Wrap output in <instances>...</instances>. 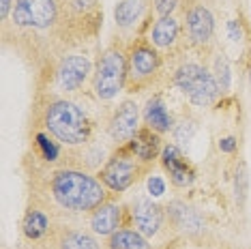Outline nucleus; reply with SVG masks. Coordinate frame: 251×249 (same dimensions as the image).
<instances>
[{"label": "nucleus", "mask_w": 251, "mask_h": 249, "mask_svg": "<svg viewBox=\"0 0 251 249\" xmlns=\"http://www.w3.org/2000/svg\"><path fill=\"white\" fill-rule=\"evenodd\" d=\"M43 127L65 146H84L93 133V123L77 103L54 97L43 107Z\"/></svg>", "instance_id": "f03ea898"}, {"label": "nucleus", "mask_w": 251, "mask_h": 249, "mask_svg": "<svg viewBox=\"0 0 251 249\" xmlns=\"http://www.w3.org/2000/svg\"><path fill=\"white\" fill-rule=\"evenodd\" d=\"M148 170L138 157L131 152L127 144H121L116 152L107 157L105 166L99 170V180L114 194H123L131 185L138 183V178Z\"/></svg>", "instance_id": "423d86ee"}, {"label": "nucleus", "mask_w": 251, "mask_h": 249, "mask_svg": "<svg viewBox=\"0 0 251 249\" xmlns=\"http://www.w3.org/2000/svg\"><path fill=\"white\" fill-rule=\"evenodd\" d=\"M121 219H123V206L114 200H105L99 208L90 213V230L97 236H110L114 232L121 230Z\"/></svg>", "instance_id": "4468645a"}, {"label": "nucleus", "mask_w": 251, "mask_h": 249, "mask_svg": "<svg viewBox=\"0 0 251 249\" xmlns=\"http://www.w3.org/2000/svg\"><path fill=\"white\" fill-rule=\"evenodd\" d=\"M185 28H187V39H189L191 48L204 50L206 45H210L215 37V18L206 4L196 2L187 9Z\"/></svg>", "instance_id": "6e6552de"}, {"label": "nucleus", "mask_w": 251, "mask_h": 249, "mask_svg": "<svg viewBox=\"0 0 251 249\" xmlns=\"http://www.w3.org/2000/svg\"><path fill=\"white\" fill-rule=\"evenodd\" d=\"M60 20V0H15L11 22L24 30H50Z\"/></svg>", "instance_id": "0eeeda50"}, {"label": "nucleus", "mask_w": 251, "mask_h": 249, "mask_svg": "<svg viewBox=\"0 0 251 249\" xmlns=\"http://www.w3.org/2000/svg\"><path fill=\"white\" fill-rule=\"evenodd\" d=\"M52 200L69 213H93L107 200V187L93 174L77 168H58L50 174Z\"/></svg>", "instance_id": "f257e3e1"}, {"label": "nucleus", "mask_w": 251, "mask_h": 249, "mask_svg": "<svg viewBox=\"0 0 251 249\" xmlns=\"http://www.w3.org/2000/svg\"><path fill=\"white\" fill-rule=\"evenodd\" d=\"M50 215L45 213V208L41 206H30L28 211L24 213V219H22V234L26 236V241L35 243V241H41L50 234Z\"/></svg>", "instance_id": "dca6fc26"}, {"label": "nucleus", "mask_w": 251, "mask_h": 249, "mask_svg": "<svg viewBox=\"0 0 251 249\" xmlns=\"http://www.w3.org/2000/svg\"><path fill=\"white\" fill-rule=\"evenodd\" d=\"M236 149H238V140L234 138V135H227V138H221L219 140V150L226 152V155H232Z\"/></svg>", "instance_id": "cd10ccee"}, {"label": "nucleus", "mask_w": 251, "mask_h": 249, "mask_svg": "<svg viewBox=\"0 0 251 249\" xmlns=\"http://www.w3.org/2000/svg\"><path fill=\"white\" fill-rule=\"evenodd\" d=\"M163 58L159 50L146 39H138L127 52V88L140 93L152 86L161 75Z\"/></svg>", "instance_id": "20e7f679"}, {"label": "nucleus", "mask_w": 251, "mask_h": 249, "mask_svg": "<svg viewBox=\"0 0 251 249\" xmlns=\"http://www.w3.org/2000/svg\"><path fill=\"white\" fill-rule=\"evenodd\" d=\"M144 123H146V127L155 129L157 133H168L170 129H174V118L168 112V107H165L161 97H152L146 101Z\"/></svg>", "instance_id": "a211bd4d"}, {"label": "nucleus", "mask_w": 251, "mask_h": 249, "mask_svg": "<svg viewBox=\"0 0 251 249\" xmlns=\"http://www.w3.org/2000/svg\"><path fill=\"white\" fill-rule=\"evenodd\" d=\"M127 86V52L110 45L99 54L93 71V90L101 101H112Z\"/></svg>", "instance_id": "7ed1b4c3"}, {"label": "nucleus", "mask_w": 251, "mask_h": 249, "mask_svg": "<svg viewBox=\"0 0 251 249\" xmlns=\"http://www.w3.org/2000/svg\"><path fill=\"white\" fill-rule=\"evenodd\" d=\"M90 73H93V65H90L88 56L69 54L56 67V84H58V88L65 90V93H75L90 77Z\"/></svg>", "instance_id": "1a4fd4ad"}, {"label": "nucleus", "mask_w": 251, "mask_h": 249, "mask_svg": "<svg viewBox=\"0 0 251 249\" xmlns=\"http://www.w3.org/2000/svg\"><path fill=\"white\" fill-rule=\"evenodd\" d=\"M180 0H155V13L159 18H170L176 11Z\"/></svg>", "instance_id": "bb28decb"}, {"label": "nucleus", "mask_w": 251, "mask_h": 249, "mask_svg": "<svg viewBox=\"0 0 251 249\" xmlns=\"http://www.w3.org/2000/svg\"><path fill=\"white\" fill-rule=\"evenodd\" d=\"M234 191H236V202H238V206H243L245 200H247V191H249V174H247V166H245V163H238V168H236Z\"/></svg>", "instance_id": "393cba45"}, {"label": "nucleus", "mask_w": 251, "mask_h": 249, "mask_svg": "<svg viewBox=\"0 0 251 249\" xmlns=\"http://www.w3.org/2000/svg\"><path fill=\"white\" fill-rule=\"evenodd\" d=\"M178 37H180V24L170 15V18H159L155 22V26L151 28V39L148 41L157 50H170L178 43Z\"/></svg>", "instance_id": "f3484780"}, {"label": "nucleus", "mask_w": 251, "mask_h": 249, "mask_svg": "<svg viewBox=\"0 0 251 249\" xmlns=\"http://www.w3.org/2000/svg\"><path fill=\"white\" fill-rule=\"evenodd\" d=\"M54 243L58 249H101L95 232H84L75 228H60L54 236Z\"/></svg>", "instance_id": "6ab92c4d"}, {"label": "nucleus", "mask_w": 251, "mask_h": 249, "mask_svg": "<svg viewBox=\"0 0 251 249\" xmlns=\"http://www.w3.org/2000/svg\"><path fill=\"white\" fill-rule=\"evenodd\" d=\"M161 163H163V168L168 170L170 180H172L176 187H189L193 183V178H196V170H193V166L187 161V157L182 155V150L176 144L163 146Z\"/></svg>", "instance_id": "f8f14e48"}, {"label": "nucleus", "mask_w": 251, "mask_h": 249, "mask_svg": "<svg viewBox=\"0 0 251 249\" xmlns=\"http://www.w3.org/2000/svg\"><path fill=\"white\" fill-rule=\"evenodd\" d=\"M107 131H110L112 140L118 146L127 144L135 133L140 131V107L135 101H123L116 110L112 112L110 121H107Z\"/></svg>", "instance_id": "9d476101"}, {"label": "nucleus", "mask_w": 251, "mask_h": 249, "mask_svg": "<svg viewBox=\"0 0 251 249\" xmlns=\"http://www.w3.org/2000/svg\"><path fill=\"white\" fill-rule=\"evenodd\" d=\"M213 75L217 80V86H219L221 93H227L232 84V75H230V62H227L226 54H217L215 58V67H213Z\"/></svg>", "instance_id": "5701e85b"}, {"label": "nucleus", "mask_w": 251, "mask_h": 249, "mask_svg": "<svg viewBox=\"0 0 251 249\" xmlns=\"http://www.w3.org/2000/svg\"><path fill=\"white\" fill-rule=\"evenodd\" d=\"M107 247L110 249H151L146 236L135 228H123L114 232L110 241H107Z\"/></svg>", "instance_id": "aec40b11"}, {"label": "nucleus", "mask_w": 251, "mask_h": 249, "mask_svg": "<svg viewBox=\"0 0 251 249\" xmlns=\"http://www.w3.org/2000/svg\"><path fill=\"white\" fill-rule=\"evenodd\" d=\"M227 35H230L232 41H241V39H243L241 22H238V20H230V22H227Z\"/></svg>", "instance_id": "c85d7f7f"}, {"label": "nucleus", "mask_w": 251, "mask_h": 249, "mask_svg": "<svg viewBox=\"0 0 251 249\" xmlns=\"http://www.w3.org/2000/svg\"><path fill=\"white\" fill-rule=\"evenodd\" d=\"M131 222L133 228L146 236H155L163 225V211L157 206L151 198H138L131 204Z\"/></svg>", "instance_id": "9b49d317"}, {"label": "nucleus", "mask_w": 251, "mask_h": 249, "mask_svg": "<svg viewBox=\"0 0 251 249\" xmlns=\"http://www.w3.org/2000/svg\"><path fill=\"white\" fill-rule=\"evenodd\" d=\"M127 146L144 166H151L163 150L161 133H157L155 129H151V127H140V131L129 140Z\"/></svg>", "instance_id": "2eb2a0df"}, {"label": "nucleus", "mask_w": 251, "mask_h": 249, "mask_svg": "<svg viewBox=\"0 0 251 249\" xmlns=\"http://www.w3.org/2000/svg\"><path fill=\"white\" fill-rule=\"evenodd\" d=\"M198 131V124L193 121H182L174 127V142L178 149H187V146L191 144L193 135Z\"/></svg>", "instance_id": "b1692460"}, {"label": "nucleus", "mask_w": 251, "mask_h": 249, "mask_svg": "<svg viewBox=\"0 0 251 249\" xmlns=\"http://www.w3.org/2000/svg\"><path fill=\"white\" fill-rule=\"evenodd\" d=\"M174 84L178 90L198 107L213 105L221 95L215 75L200 62H182L174 71Z\"/></svg>", "instance_id": "39448f33"}, {"label": "nucleus", "mask_w": 251, "mask_h": 249, "mask_svg": "<svg viewBox=\"0 0 251 249\" xmlns=\"http://www.w3.org/2000/svg\"><path fill=\"white\" fill-rule=\"evenodd\" d=\"M142 9H144L142 0H118L116 9H114V20L121 28H129L138 24Z\"/></svg>", "instance_id": "412c9836"}, {"label": "nucleus", "mask_w": 251, "mask_h": 249, "mask_svg": "<svg viewBox=\"0 0 251 249\" xmlns=\"http://www.w3.org/2000/svg\"><path fill=\"white\" fill-rule=\"evenodd\" d=\"M168 217L176 230L185 232V234H202L206 230V222L200 215V211H196L193 206H189L187 202L174 200L168 204Z\"/></svg>", "instance_id": "ddd939ff"}, {"label": "nucleus", "mask_w": 251, "mask_h": 249, "mask_svg": "<svg viewBox=\"0 0 251 249\" xmlns=\"http://www.w3.org/2000/svg\"><path fill=\"white\" fill-rule=\"evenodd\" d=\"M35 144H37V150L41 152V157H43V159L48 161V163L58 161V157H60V146H58V142H54L50 133H37V135H35Z\"/></svg>", "instance_id": "4be33fe9"}, {"label": "nucleus", "mask_w": 251, "mask_h": 249, "mask_svg": "<svg viewBox=\"0 0 251 249\" xmlns=\"http://www.w3.org/2000/svg\"><path fill=\"white\" fill-rule=\"evenodd\" d=\"M148 194H151V198H161L165 194V180L161 176H157V174H151L148 176Z\"/></svg>", "instance_id": "a878e982"}]
</instances>
